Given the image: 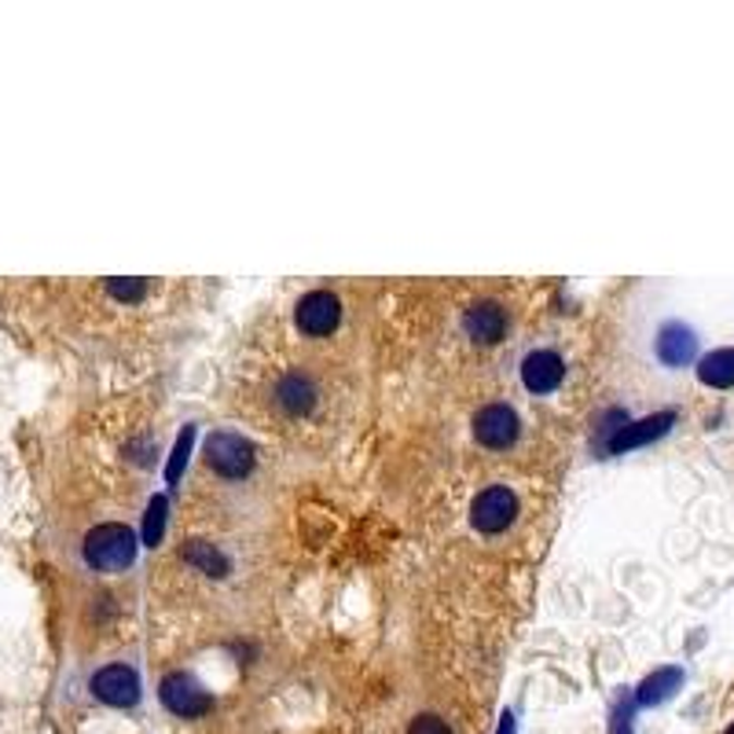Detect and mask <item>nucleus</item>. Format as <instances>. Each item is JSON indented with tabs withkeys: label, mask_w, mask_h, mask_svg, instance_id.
Masks as SVG:
<instances>
[{
	"label": "nucleus",
	"mask_w": 734,
	"mask_h": 734,
	"mask_svg": "<svg viewBox=\"0 0 734 734\" xmlns=\"http://www.w3.org/2000/svg\"><path fill=\"white\" fill-rule=\"evenodd\" d=\"M698 378L712 389H727L734 386V349H712L709 357H701Z\"/></svg>",
	"instance_id": "13"
},
{
	"label": "nucleus",
	"mask_w": 734,
	"mask_h": 734,
	"mask_svg": "<svg viewBox=\"0 0 734 734\" xmlns=\"http://www.w3.org/2000/svg\"><path fill=\"white\" fill-rule=\"evenodd\" d=\"M613 734H631V706H617L613 712Z\"/></svg>",
	"instance_id": "20"
},
{
	"label": "nucleus",
	"mask_w": 734,
	"mask_h": 734,
	"mask_svg": "<svg viewBox=\"0 0 734 734\" xmlns=\"http://www.w3.org/2000/svg\"><path fill=\"white\" fill-rule=\"evenodd\" d=\"M462 327H467L470 338L485 341V346H492V341L504 338L507 330V313L500 301H474V305L467 309V316H462Z\"/></svg>",
	"instance_id": "9"
},
{
	"label": "nucleus",
	"mask_w": 734,
	"mask_h": 734,
	"mask_svg": "<svg viewBox=\"0 0 734 734\" xmlns=\"http://www.w3.org/2000/svg\"><path fill=\"white\" fill-rule=\"evenodd\" d=\"M107 290L118 301H140V298L147 294V284H144V279H110Z\"/></svg>",
	"instance_id": "17"
},
{
	"label": "nucleus",
	"mask_w": 734,
	"mask_h": 734,
	"mask_svg": "<svg viewBox=\"0 0 734 734\" xmlns=\"http://www.w3.org/2000/svg\"><path fill=\"white\" fill-rule=\"evenodd\" d=\"M500 734H515V717H510V712L504 717V723H500Z\"/></svg>",
	"instance_id": "21"
},
{
	"label": "nucleus",
	"mask_w": 734,
	"mask_h": 734,
	"mask_svg": "<svg viewBox=\"0 0 734 734\" xmlns=\"http://www.w3.org/2000/svg\"><path fill=\"white\" fill-rule=\"evenodd\" d=\"M518 515V500L507 485H489L485 492H478L474 504H470V521H474L478 532H504Z\"/></svg>",
	"instance_id": "4"
},
{
	"label": "nucleus",
	"mask_w": 734,
	"mask_h": 734,
	"mask_svg": "<svg viewBox=\"0 0 734 734\" xmlns=\"http://www.w3.org/2000/svg\"><path fill=\"white\" fill-rule=\"evenodd\" d=\"M294 320H298L301 335H309V338H324V335H330V330L338 327L341 305H338V298L330 294V290H309V294L298 301Z\"/></svg>",
	"instance_id": "6"
},
{
	"label": "nucleus",
	"mask_w": 734,
	"mask_h": 734,
	"mask_svg": "<svg viewBox=\"0 0 734 734\" xmlns=\"http://www.w3.org/2000/svg\"><path fill=\"white\" fill-rule=\"evenodd\" d=\"M158 698H163V706L180 720H198L214 709V698H209V694L198 687V679L188 676V672H169L163 687H158Z\"/></svg>",
	"instance_id": "2"
},
{
	"label": "nucleus",
	"mask_w": 734,
	"mask_h": 734,
	"mask_svg": "<svg viewBox=\"0 0 734 734\" xmlns=\"http://www.w3.org/2000/svg\"><path fill=\"white\" fill-rule=\"evenodd\" d=\"M166 532V496H155L147 507V521H144V544L155 548Z\"/></svg>",
	"instance_id": "16"
},
{
	"label": "nucleus",
	"mask_w": 734,
	"mask_h": 734,
	"mask_svg": "<svg viewBox=\"0 0 734 734\" xmlns=\"http://www.w3.org/2000/svg\"><path fill=\"white\" fill-rule=\"evenodd\" d=\"M727 734H734V723H731V727H727Z\"/></svg>",
	"instance_id": "22"
},
{
	"label": "nucleus",
	"mask_w": 734,
	"mask_h": 734,
	"mask_svg": "<svg viewBox=\"0 0 734 734\" xmlns=\"http://www.w3.org/2000/svg\"><path fill=\"white\" fill-rule=\"evenodd\" d=\"M566 378V364L555 349H532V353L521 360V382H526L529 394H555Z\"/></svg>",
	"instance_id": "8"
},
{
	"label": "nucleus",
	"mask_w": 734,
	"mask_h": 734,
	"mask_svg": "<svg viewBox=\"0 0 734 734\" xmlns=\"http://www.w3.org/2000/svg\"><path fill=\"white\" fill-rule=\"evenodd\" d=\"M408 734H452V731H448V723L437 720V717H416Z\"/></svg>",
	"instance_id": "19"
},
{
	"label": "nucleus",
	"mask_w": 734,
	"mask_h": 734,
	"mask_svg": "<svg viewBox=\"0 0 734 734\" xmlns=\"http://www.w3.org/2000/svg\"><path fill=\"white\" fill-rule=\"evenodd\" d=\"M191 441H195V426H188L184 434H180V441H177V452H173V459H169V470H166L169 481L180 478V467H184V459H188V452H191Z\"/></svg>",
	"instance_id": "18"
},
{
	"label": "nucleus",
	"mask_w": 734,
	"mask_h": 734,
	"mask_svg": "<svg viewBox=\"0 0 734 734\" xmlns=\"http://www.w3.org/2000/svg\"><path fill=\"white\" fill-rule=\"evenodd\" d=\"M206 462L220 478H243L250 474V467H254V445H250L246 437L220 430V434L206 441Z\"/></svg>",
	"instance_id": "3"
},
{
	"label": "nucleus",
	"mask_w": 734,
	"mask_h": 734,
	"mask_svg": "<svg viewBox=\"0 0 734 734\" xmlns=\"http://www.w3.org/2000/svg\"><path fill=\"white\" fill-rule=\"evenodd\" d=\"M694 349H698V338H694L690 327H683V324H665V327H661V335H658V357H661V364H669V368L690 364Z\"/></svg>",
	"instance_id": "11"
},
{
	"label": "nucleus",
	"mask_w": 734,
	"mask_h": 734,
	"mask_svg": "<svg viewBox=\"0 0 734 734\" xmlns=\"http://www.w3.org/2000/svg\"><path fill=\"white\" fill-rule=\"evenodd\" d=\"M136 558V532L122 521H104L85 537V562L96 573L129 569Z\"/></svg>",
	"instance_id": "1"
},
{
	"label": "nucleus",
	"mask_w": 734,
	"mask_h": 734,
	"mask_svg": "<svg viewBox=\"0 0 734 734\" xmlns=\"http://www.w3.org/2000/svg\"><path fill=\"white\" fill-rule=\"evenodd\" d=\"M672 422H676V416H672V411H661V416H650L642 422H631V426H621L617 434L610 437V452H628V448L647 445V441H658L661 434H669Z\"/></svg>",
	"instance_id": "10"
},
{
	"label": "nucleus",
	"mask_w": 734,
	"mask_h": 734,
	"mask_svg": "<svg viewBox=\"0 0 734 734\" xmlns=\"http://www.w3.org/2000/svg\"><path fill=\"white\" fill-rule=\"evenodd\" d=\"M518 416L515 408L507 405H485L474 416V437L481 441L485 448L500 452V448H510L518 441Z\"/></svg>",
	"instance_id": "7"
},
{
	"label": "nucleus",
	"mask_w": 734,
	"mask_h": 734,
	"mask_svg": "<svg viewBox=\"0 0 734 734\" xmlns=\"http://www.w3.org/2000/svg\"><path fill=\"white\" fill-rule=\"evenodd\" d=\"M93 694L110 709H133L140 701V676L129 665H107L93 676Z\"/></svg>",
	"instance_id": "5"
},
{
	"label": "nucleus",
	"mask_w": 734,
	"mask_h": 734,
	"mask_svg": "<svg viewBox=\"0 0 734 734\" xmlns=\"http://www.w3.org/2000/svg\"><path fill=\"white\" fill-rule=\"evenodd\" d=\"M184 558L191 562V566H198L203 573H209V577H225V573H228V558L220 555V551L209 548V544H203V540L188 544L184 548Z\"/></svg>",
	"instance_id": "15"
},
{
	"label": "nucleus",
	"mask_w": 734,
	"mask_h": 734,
	"mask_svg": "<svg viewBox=\"0 0 734 734\" xmlns=\"http://www.w3.org/2000/svg\"><path fill=\"white\" fill-rule=\"evenodd\" d=\"M679 683H683V672L679 669H661V672H653V676H647V679L639 683L636 701H639V706H661V701L676 694Z\"/></svg>",
	"instance_id": "14"
},
{
	"label": "nucleus",
	"mask_w": 734,
	"mask_h": 734,
	"mask_svg": "<svg viewBox=\"0 0 734 734\" xmlns=\"http://www.w3.org/2000/svg\"><path fill=\"white\" fill-rule=\"evenodd\" d=\"M276 400H279V408L290 411V416H309L316 405V386L305 375H287L276 386Z\"/></svg>",
	"instance_id": "12"
}]
</instances>
